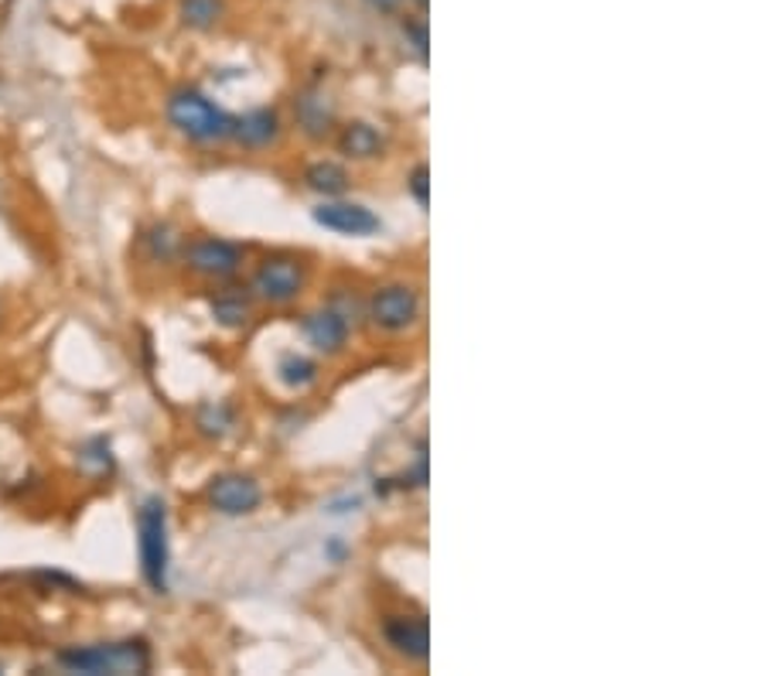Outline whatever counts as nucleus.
Segmentation results:
<instances>
[{"label":"nucleus","mask_w":768,"mask_h":676,"mask_svg":"<svg viewBox=\"0 0 768 676\" xmlns=\"http://www.w3.org/2000/svg\"><path fill=\"white\" fill-rule=\"evenodd\" d=\"M168 123L182 133L185 141L199 148H215V144H230L233 130H236V113L222 110L212 97H205L195 85L174 89L164 103Z\"/></svg>","instance_id":"1"},{"label":"nucleus","mask_w":768,"mask_h":676,"mask_svg":"<svg viewBox=\"0 0 768 676\" xmlns=\"http://www.w3.org/2000/svg\"><path fill=\"white\" fill-rule=\"evenodd\" d=\"M59 666L85 676H141L154 666V653L148 639H120V643H93V646H69L59 656Z\"/></svg>","instance_id":"2"},{"label":"nucleus","mask_w":768,"mask_h":676,"mask_svg":"<svg viewBox=\"0 0 768 676\" xmlns=\"http://www.w3.org/2000/svg\"><path fill=\"white\" fill-rule=\"evenodd\" d=\"M307 284H311V266L304 263V256L287 253V250H274L253 266V278L246 287L256 297V304L291 307L304 297Z\"/></svg>","instance_id":"3"},{"label":"nucleus","mask_w":768,"mask_h":676,"mask_svg":"<svg viewBox=\"0 0 768 676\" xmlns=\"http://www.w3.org/2000/svg\"><path fill=\"white\" fill-rule=\"evenodd\" d=\"M138 557L148 588L154 595H168L171 539H168V506L161 495H151L138 509Z\"/></svg>","instance_id":"4"},{"label":"nucleus","mask_w":768,"mask_h":676,"mask_svg":"<svg viewBox=\"0 0 768 676\" xmlns=\"http://www.w3.org/2000/svg\"><path fill=\"white\" fill-rule=\"evenodd\" d=\"M424 319V294L417 284L390 281L366 297V322L383 335H406Z\"/></svg>","instance_id":"5"},{"label":"nucleus","mask_w":768,"mask_h":676,"mask_svg":"<svg viewBox=\"0 0 768 676\" xmlns=\"http://www.w3.org/2000/svg\"><path fill=\"white\" fill-rule=\"evenodd\" d=\"M178 260H182V266L192 278L209 281V284H225V281H236L243 274L246 246L225 240V236H195V240L182 243Z\"/></svg>","instance_id":"6"},{"label":"nucleus","mask_w":768,"mask_h":676,"mask_svg":"<svg viewBox=\"0 0 768 676\" xmlns=\"http://www.w3.org/2000/svg\"><path fill=\"white\" fill-rule=\"evenodd\" d=\"M380 628H383V643L400 659L417 666L431 659V625L424 612H386Z\"/></svg>","instance_id":"7"},{"label":"nucleus","mask_w":768,"mask_h":676,"mask_svg":"<svg viewBox=\"0 0 768 676\" xmlns=\"http://www.w3.org/2000/svg\"><path fill=\"white\" fill-rule=\"evenodd\" d=\"M205 500L209 506L219 513V516H230V519H240V516H253L263 503V488L253 475H243V472H222L215 475L209 485H205Z\"/></svg>","instance_id":"8"},{"label":"nucleus","mask_w":768,"mask_h":676,"mask_svg":"<svg viewBox=\"0 0 768 676\" xmlns=\"http://www.w3.org/2000/svg\"><path fill=\"white\" fill-rule=\"evenodd\" d=\"M304 342L325 355V359H335L348 349L352 335H355V325L345 319L342 311H335L332 304H322V307H314V311H304L301 314V322H297Z\"/></svg>","instance_id":"9"},{"label":"nucleus","mask_w":768,"mask_h":676,"mask_svg":"<svg viewBox=\"0 0 768 676\" xmlns=\"http://www.w3.org/2000/svg\"><path fill=\"white\" fill-rule=\"evenodd\" d=\"M311 215L319 225H325L329 233H338V236L363 240V236H376L383 230V219L370 205L348 202V199H325Z\"/></svg>","instance_id":"10"},{"label":"nucleus","mask_w":768,"mask_h":676,"mask_svg":"<svg viewBox=\"0 0 768 676\" xmlns=\"http://www.w3.org/2000/svg\"><path fill=\"white\" fill-rule=\"evenodd\" d=\"M294 123H297V130L304 133L307 141H325V138H332V133L338 130L335 100L325 93V89H319V85L301 89L297 100H294Z\"/></svg>","instance_id":"11"},{"label":"nucleus","mask_w":768,"mask_h":676,"mask_svg":"<svg viewBox=\"0 0 768 676\" xmlns=\"http://www.w3.org/2000/svg\"><path fill=\"white\" fill-rule=\"evenodd\" d=\"M209 314H212V322L225 332H243L250 322H253V314H256V297L250 294V287H240L233 281H225L222 287H215L209 297Z\"/></svg>","instance_id":"12"},{"label":"nucleus","mask_w":768,"mask_h":676,"mask_svg":"<svg viewBox=\"0 0 768 676\" xmlns=\"http://www.w3.org/2000/svg\"><path fill=\"white\" fill-rule=\"evenodd\" d=\"M284 138V120L277 110H270V107H256L243 117H236V130H233V141L236 148L243 151H270V148H277Z\"/></svg>","instance_id":"13"},{"label":"nucleus","mask_w":768,"mask_h":676,"mask_svg":"<svg viewBox=\"0 0 768 676\" xmlns=\"http://www.w3.org/2000/svg\"><path fill=\"white\" fill-rule=\"evenodd\" d=\"M335 148L345 161H380L386 154V133L370 120H348L335 133Z\"/></svg>","instance_id":"14"},{"label":"nucleus","mask_w":768,"mask_h":676,"mask_svg":"<svg viewBox=\"0 0 768 676\" xmlns=\"http://www.w3.org/2000/svg\"><path fill=\"white\" fill-rule=\"evenodd\" d=\"M304 185L322 199H342L352 185V174L338 161H314L304 168Z\"/></svg>","instance_id":"15"},{"label":"nucleus","mask_w":768,"mask_h":676,"mask_svg":"<svg viewBox=\"0 0 768 676\" xmlns=\"http://www.w3.org/2000/svg\"><path fill=\"white\" fill-rule=\"evenodd\" d=\"M322 376V366H319V359H311L304 352H287L281 355V363H277V380L284 390L291 393H301L307 386H314Z\"/></svg>","instance_id":"16"},{"label":"nucleus","mask_w":768,"mask_h":676,"mask_svg":"<svg viewBox=\"0 0 768 676\" xmlns=\"http://www.w3.org/2000/svg\"><path fill=\"white\" fill-rule=\"evenodd\" d=\"M225 14V0H182L178 4V18L192 31H209L222 21Z\"/></svg>","instance_id":"17"},{"label":"nucleus","mask_w":768,"mask_h":676,"mask_svg":"<svg viewBox=\"0 0 768 676\" xmlns=\"http://www.w3.org/2000/svg\"><path fill=\"white\" fill-rule=\"evenodd\" d=\"M236 407L233 403H222V400H215V403H205V407L199 411V417H195V424H199V431L205 434V437H225L230 431H236Z\"/></svg>","instance_id":"18"},{"label":"nucleus","mask_w":768,"mask_h":676,"mask_svg":"<svg viewBox=\"0 0 768 676\" xmlns=\"http://www.w3.org/2000/svg\"><path fill=\"white\" fill-rule=\"evenodd\" d=\"M182 236H178V230L174 225H168V222H158L154 230H148V236H144V246L151 250V260L154 263H171V260H178V253H182Z\"/></svg>","instance_id":"19"},{"label":"nucleus","mask_w":768,"mask_h":676,"mask_svg":"<svg viewBox=\"0 0 768 676\" xmlns=\"http://www.w3.org/2000/svg\"><path fill=\"white\" fill-rule=\"evenodd\" d=\"M79 462H82V468H89L93 475H110V472H113V455H110V444H107V437L89 441V444L82 447Z\"/></svg>","instance_id":"20"},{"label":"nucleus","mask_w":768,"mask_h":676,"mask_svg":"<svg viewBox=\"0 0 768 676\" xmlns=\"http://www.w3.org/2000/svg\"><path fill=\"white\" fill-rule=\"evenodd\" d=\"M325 304H332L335 311H342L355 329H358V322L366 319V301H358L352 287H335V291L329 294V301H325Z\"/></svg>","instance_id":"21"},{"label":"nucleus","mask_w":768,"mask_h":676,"mask_svg":"<svg viewBox=\"0 0 768 676\" xmlns=\"http://www.w3.org/2000/svg\"><path fill=\"white\" fill-rule=\"evenodd\" d=\"M403 38H406V44H411V49L417 52V59L421 62H427V44H431V34H427V21H424V14H411V18H403Z\"/></svg>","instance_id":"22"},{"label":"nucleus","mask_w":768,"mask_h":676,"mask_svg":"<svg viewBox=\"0 0 768 676\" xmlns=\"http://www.w3.org/2000/svg\"><path fill=\"white\" fill-rule=\"evenodd\" d=\"M406 192L414 195V202H417L421 209L431 205V168H427V164H417L411 174H406Z\"/></svg>","instance_id":"23"},{"label":"nucleus","mask_w":768,"mask_h":676,"mask_svg":"<svg viewBox=\"0 0 768 676\" xmlns=\"http://www.w3.org/2000/svg\"><path fill=\"white\" fill-rule=\"evenodd\" d=\"M345 557H348V547H345V539H342V536L325 539V561H332V564H345Z\"/></svg>","instance_id":"24"},{"label":"nucleus","mask_w":768,"mask_h":676,"mask_svg":"<svg viewBox=\"0 0 768 676\" xmlns=\"http://www.w3.org/2000/svg\"><path fill=\"white\" fill-rule=\"evenodd\" d=\"M366 4L373 8V11H380V14H396L406 0H366Z\"/></svg>","instance_id":"25"},{"label":"nucleus","mask_w":768,"mask_h":676,"mask_svg":"<svg viewBox=\"0 0 768 676\" xmlns=\"http://www.w3.org/2000/svg\"><path fill=\"white\" fill-rule=\"evenodd\" d=\"M406 4H417V11L424 14V11H427V4H431V0H406Z\"/></svg>","instance_id":"26"}]
</instances>
